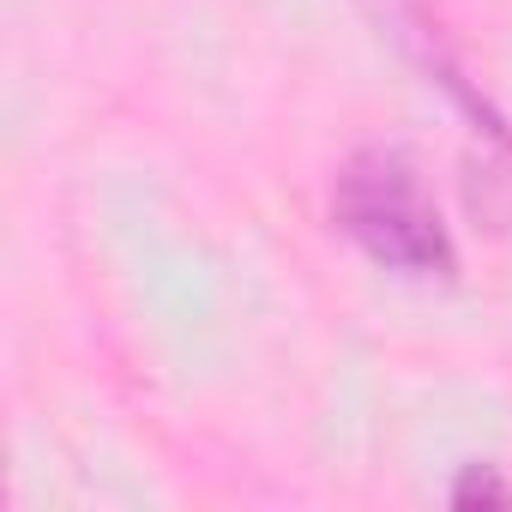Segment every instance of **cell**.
Returning a JSON list of instances; mask_svg holds the SVG:
<instances>
[{"instance_id": "cell-2", "label": "cell", "mask_w": 512, "mask_h": 512, "mask_svg": "<svg viewBox=\"0 0 512 512\" xmlns=\"http://www.w3.org/2000/svg\"><path fill=\"white\" fill-rule=\"evenodd\" d=\"M452 500H458V506H470V500H512V488H506L494 470H470V476L452 488Z\"/></svg>"}, {"instance_id": "cell-1", "label": "cell", "mask_w": 512, "mask_h": 512, "mask_svg": "<svg viewBox=\"0 0 512 512\" xmlns=\"http://www.w3.org/2000/svg\"><path fill=\"white\" fill-rule=\"evenodd\" d=\"M332 211H338L344 235H356L380 266H398V272H446L452 266L440 211L428 205L416 175L386 151H362L338 175Z\"/></svg>"}]
</instances>
